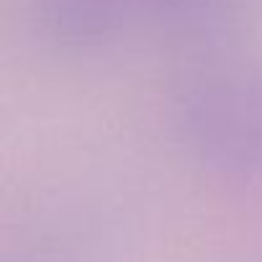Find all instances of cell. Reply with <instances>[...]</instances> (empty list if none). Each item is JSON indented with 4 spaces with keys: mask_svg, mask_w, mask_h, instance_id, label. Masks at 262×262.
<instances>
[{
    "mask_svg": "<svg viewBox=\"0 0 262 262\" xmlns=\"http://www.w3.org/2000/svg\"><path fill=\"white\" fill-rule=\"evenodd\" d=\"M170 121L185 155L231 180H262V70L219 67L188 77Z\"/></svg>",
    "mask_w": 262,
    "mask_h": 262,
    "instance_id": "cell-1",
    "label": "cell"
},
{
    "mask_svg": "<svg viewBox=\"0 0 262 262\" xmlns=\"http://www.w3.org/2000/svg\"><path fill=\"white\" fill-rule=\"evenodd\" d=\"M139 0H31L36 36L67 54L100 52L128 26Z\"/></svg>",
    "mask_w": 262,
    "mask_h": 262,
    "instance_id": "cell-2",
    "label": "cell"
},
{
    "mask_svg": "<svg viewBox=\"0 0 262 262\" xmlns=\"http://www.w3.org/2000/svg\"><path fill=\"white\" fill-rule=\"evenodd\" d=\"M144 3H149L160 13H167L172 18L193 21V18H203L206 13H211L216 0H144Z\"/></svg>",
    "mask_w": 262,
    "mask_h": 262,
    "instance_id": "cell-3",
    "label": "cell"
}]
</instances>
